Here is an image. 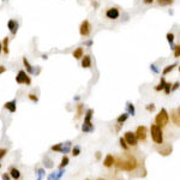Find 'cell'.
I'll return each mask as SVG.
<instances>
[{
  "instance_id": "obj_1",
  "label": "cell",
  "mask_w": 180,
  "mask_h": 180,
  "mask_svg": "<svg viewBox=\"0 0 180 180\" xmlns=\"http://www.w3.org/2000/svg\"><path fill=\"white\" fill-rule=\"evenodd\" d=\"M115 165H117L120 169H123V171H133L137 167V160L133 157V156L129 155L125 160L119 159Z\"/></svg>"
},
{
  "instance_id": "obj_2",
  "label": "cell",
  "mask_w": 180,
  "mask_h": 180,
  "mask_svg": "<svg viewBox=\"0 0 180 180\" xmlns=\"http://www.w3.org/2000/svg\"><path fill=\"white\" fill-rule=\"evenodd\" d=\"M150 135H151V139L156 144L163 143V132H162V127H160L159 125L151 124V126H150Z\"/></svg>"
},
{
  "instance_id": "obj_3",
  "label": "cell",
  "mask_w": 180,
  "mask_h": 180,
  "mask_svg": "<svg viewBox=\"0 0 180 180\" xmlns=\"http://www.w3.org/2000/svg\"><path fill=\"white\" fill-rule=\"evenodd\" d=\"M168 121H169V114H168L167 109L166 108H162L161 111L157 113L155 118V124L159 125L160 127H163L168 124Z\"/></svg>"
},
{
  "instance_id": "obj_4",
  "label": "cell",
  "mask_w": 180,
  "mask_h": 180,
  "mask_svg": "<svg viewBox=\"0 0 180 180\" xmlns=\"http://www.w3.org/2000/svg\"><path fill=\"white\" fill-rule=\"evenodd\" d=\"M104 17L109 21H117L120 17V9L117 6H112V7L106 9V11H104Z\"/></svg>"
},
{
  "instance_id": "obj_5",
  "label": "cell",
  "mask_w": 180,
  "mask_h": 180,
  "mask_svg": "<svg viewBox=\"0 0 180 180\" xmlns=\"http://www.w3.org/2000/svg\"><path fill=\"white\" fill-rule=\"evenodd\" d=\"M91 30H92V27L90 24V22L88 19H84L79 25V34L82 37H88L89 35L91 34Z\"/></svg>"
},
{
  "instance_id": "obj_6",
  "label": "cell",
  "mask_w": 180,
  "mask_h": 180,
  "mask_svg": "<svg viewBox=\"0 0 180 180\" xmlns=\"http://www.w3.org/2000/svg\"><path fill=\"white\" fill-rule=\"evenodd\" d=\"M16 82L18 84H28L29 85L31 83V79L27 74V72L24 71V70H21V71L18 72V74L16 76Z\"/></svg>"
},
{
  "instance_id": "obj_7",
  "label": "cell",
  "mask_w": 180,
  "mask_h": 180,
  "mask_svg": "<svg viewBox=\"0 0 180 180\" xmlns=\"http://www.w3.org/2000/svg\"><path fill=\"white\" fill-rule=\"evenodd\" d=\"M124 138H125V141H126V143L129 144V145H131V147H135V145H137L138 138H137V136H136V132L127 131V132L125 133Z\"/></svg>"
},
{
  "instance_id": "obj_8",
  "label": "cell",
  "mask_w": 180,
  "mask_h": 180,
  "mask_svg": "<svg viewBox=\"0 0 180 180\" xmlns=\"http://www.w3.org/2000/svg\"><path fill=\"white\" fill-rule=\"evenodd\" d=\"M136 136L139 141H145L147 139V127L145 126H138L136 130Z\"/></svg>"
},
{
  "instance_id": "obj_9",
  "label": "cell",
  "mask_w": 180,
  "mask_h": 180,
  "mask_svg": "<svg viewBox=\"0 0 180 180\" xmlns=\"http://www.w3.org/2000/svg\"><path fill=\"white\" fill-rule=\"evenodd\" d=\"M7 28L10 29L11 34L16 35L17 31H18V23H17V21H15V19H10L7 22Z\"/></svg>"
},
{
  "instance_id": "obj_10",
  "label": "cell",
  "mask_w": 180,
  "mask_h": 180,
  "mask_svg": "<svg viewBox=\"0 0 180 180\" xmlns=\"http://www.w3.org/2000/svg\"><path fill=\"white\" fill-rule=\"evenodd\" d=\"M80 66L83 68H90L91 67V58L90 55H83L82 61H80Z\"/></svg>"
},
{
  "instance_id": "obj_11",
  "label": "cell",
  "mask_w": 180,
  "mask_h": 180,
  "mask_svg": "<svg viewBox=\"0 0 180 180\" xmlns=\"http://www.w3.org/2000/svg\"><path fill=\"white\" fill-rule=\"evenodd\" d=\"M4 107L6 108V109H9L11 113H15L17 111V102H16V100L9 101V102H6V103L4 104Z\"/></svg>"
},
{
  "instance_id": "obj_12",
  "label": "cell",
  "mask_w": 180,
  "mask_h": 180,
  "mask_svg": "<svg viewBox=\"0 0 180 180\" xmlns=\"http://www.w3.org/2000/svg\"><path fill=\"white\" fill-rule=\"evenodd\" d=\"M64 173H65V171H64L62 169V168H61V169L59 171V172H54V173H52L50 174V175L48 177V180H60L61 179V177L64 175Z\"/></svg>"
},
{
  "instance_id": "obj_13",
  "label": "cell",
  "mask_w": 180,
  "mask_h": 180,
  "mask_svg": "<svg viewBox=\"0 0 180 180\" xmlns=\"http://www.w3.org/2000/svg\"><path fill=\"white\" fill-rule=\"evenodd\" d=\"M72 55H73V58H74V59H77V60L82 59V58H83V55H84V50H83V48H82V47H77L76 49L73 50Z\"/></svg>"
},
{
  "instance_id": "obj_14",
  "label": "cell",
  "mask_w": 180,
  "mask_h": 180,
  "mask_svg": "<svg viewBox=\"0 0 180 180\" xmlns=\"http://www.w3.org/2000/svg\"><path fill=\"white\" fill-rule=\"evenodd\" d=\"M177 66H178V64H177V62L171 64V65H167L163 70H162V76H163V77H165V76H167V74H168V73H171V72H172L173 70Z\"/></svg>"
},
{
  "instance_id": "obj_15",
  "label": "cell",
  "mask_w": 180,
  "mask_h": 180,
  "mask_svg": "<svg viewBox=\"0 0 180 180\" xmlns=\"http://www.w3.org/2000/svg\"><path fill=\"white\" fill-rule=\"evenodd\" d=\"M172 120H173V123L175 124L177 126H179L180 127V114H179V112H178V109L177 111H172Z\"/></svg>"
},
{
  "instance_id": "obj_16",
  "label": "cell",
  "mask_w": 180,
  "mask_h": 180,
  "mask_svg": "<svg viewBox=\"0 0 180 180\" xmlns=\"http://www.w3.org/2000/svg\"><path fill=\"white\" fill-rule=\"evenodd\" d=\"M114 162H115V160H114L113 156L112 155H107L106 159L103 160V165L106 166V167H112L114 165Z\"/></svg>"
},
{
  "instance_id": "obj_17",
  "label": "cell",
  "mask_w": 180,
  "mask_h": 180,
  "mask_svg": "<svg viewBox=\"0 0 180 180\" xmlns=\"http://www.w3.org/2000/svg\"><path fill=\"white\" fill-rule=\"evenodd\" d=\"M166 39H167L168 43H169V46H171V49H174V47H175V46H174V39H175L174 34L173 33H167Z\"/></svg>"
},
{
  "instance_id": "obj_18",
  "label": "cell",
  "mask_w": 180,
  "mask_h": 180,
  "mask_svg": "<svg viewBox=\"0 0 180 180\" xmlns=\"http://www.w3.org/2000/svg\"><path fill=\"white\" fill-rule=\"evenodd\" d=\"M10 175H11V178H13L15 180H18L19 178H21V172L17 169V168H11V171H10Z\"/></svg>"
},
{
  "instance_id": "obj_19",
  "label": "cell",
  "mask_w": 180,
  "mask_h": 180,
  "mask_svg": "<svg viewBox=\"0 0 180 180\" xmlns=\"http://www.w3.org/2000/svg\"><path fill=\"white\" fill-rule=\"evenodd\" d=\"M82 131L83 132H92L94 131V125H92V123H84L82 126Z\"/></svg>"
},
{
  "instance_id": "obj_20",
  "label": "cell",
  "mask_w": 180,
  "mask_h": 180,
  "mask_svg": "<svg viewBox=\"0 0 180 180\" xmlns=\"http://www.w3.org/2000/svg\"><path fill=\"white\" fill-rule=\"evenodd\" d=\"M166 83H167V82H166L165 77L162 76V77H161V79H160V83L155 86V90H156V91H161V90H163V89H165V85H166Z\"/></svg>"
},
{
  "instance_id": "obj_21",
  "label": "cell",
  "mask_w": 180,
  "mask_h": 180,
  "mask_svg": "<svg viewBox=\"0 0 180 180\" xmlns=\"http://www.w3.org/2000/svg\"><path fill=\"white\" fill-rule=\"evenodd\" d=\"M23 64H24V66H25V68H27V71L29 72V73H31V74H34L35 73V70L33 68V66L29 64V61L27 60V58H23Z\"/></svg>"
},
{
  "instance_id": "obj_22",
  "label": "cell",
  "mask_w": 180,
  "mask_h": 180,
  "mask_svg": "<svg viewBox=\"0 0 180 180\" xmlns=\"http://www.w3.org/2000/svg\"><path fill=\"white\" fill-rule=\"evenodd\" d=\"M129 117H130V114L129 113H123L121 115H119L118 117V119H117V123L118 124H124L125 121L129 119Z\"/></svg>"
},
{
  "instance_id": "obj_23",
  "label": "cell",
  "mask_w": 180,
  "mask_h": 180,
  "mask_svg": "<svg viewBox=\"0 0 180 180\" xmlns=\"http://www.w3.org/2000/svg\"><path fill=\"white\" fill-rule=\"evenodd\" d=\"M9 41H10V39L6 36V37H4V41H3V52L5 54H9Z\"/></svg>"
},
{
  "instance_id": "obj_24",
  "label": "cell",
  "mask_w": 180,
  "mask_h": 180,
  "mask_svg": "<svg viewBox=\"0 0 180 180\" xmlns=\"http://www.w3.org/2000/svg\"><path fill=\"white\" fill-rule=\"evenodd\" d=\"M126 107H127V113L133 117V115L136 114V109H135V106H133V103L127 102V103H126Z\"/></svg>"
},
{
  "instance_id": "obj_25",
  "label": "cell",
  "mask_w": 180,
  "mask_h": 180,
  "mask_svg": "<svg viewBox=\"0 0 180 180\" xmlns=\"http://www.w3.org/2000/svg\"><path fill=\"white\" fill-rule=\"evenodd\" d=\"M92 114H94V111H92V109H88V111H86L85 117H84V123H91Z\"/></svg>"
},
{
  "instance_id": "obj_26",
  "label": "cell",
  "mask_w": 180,
  "mask_h": 180,
  "mask_svg": "<svg viewBox=\"0 0 180 180\" xmlns=\"http://www.w3.org/2000/svg\"><path fill=\"white\" fill-rule=\"evenodd\" d=\"M174 0H157V4L160 6H167V5H172Z\"/></svg>"
},
{
  "instance_id": "obj_27",
  "label": "cell",
  "mask_w": 180,
  "mask_h": 180,
  "mask_svg": "<svg viewBox=\"0 0 180 180\" xmlns=\"http://www.w3.org/2000/svg\"><path fill=\"white\" fill-rule=\"evenodd\" d=\"M159 151H160V154H162V155H169L171 151H172V148H171L169 145H167L165 149H160Z\"/></svg>"
},
{
  "instance_id": "obj_28",
  "label": "cell",
  "mask_w": 180,
  "mask_h": 180,
  "mask_svg": "<svg viewBox=\"0 0 180 180\" xmlns=\"http://www.w3.org/2000/svg\"><path fill=\"white\" fill-rule=\"evenodd\" d=\"M173 52H174V58L175 59H178V58H180V43L179 45H177L175 47H174V49H173Z\"/></svg>"
},
{
  "instance_id": "obj_29",
  "label": "cell",
  "mask_w": 180,
  "mask_h": 180,
  "mask_svg": "<svg viewBox=\"0 0 180 180\" xmlns=\"http://www.w3.org/2000/svg\"><path fill=\"white\" fill-rule=\"evenodd\" d=\"M43 163H45L46 168H52V167H53V161H52L50 159H48V157H46L43 160Z\"/></svg>"
},
{
  "instance_id": "obj_30",
  "label": "cell",
  "mask_w": 180,
  "mask_h": 180,
  "mask_svg": "<svg viewBox=\"0 0 180 180\" xmlns=\"http://www.w3.org/2000/svg\"><path fill=\"white\" fill-rule=\"evenodd\" d=\"M172 83H166V85H165V89H163V91H165V94L166 95H168V94H171V91H172Z\"/></svg>"
},
{
  "instance_id": "obj_31",
  "label": "cell",
  "mask_w": 180,
  "mask_h": 180,
  "mask_svg": "<svg viewBox=\"0 0 180 180\" xmlns=\"http://www.w3.org/2000/svg\"><path fill=\"white\" fill-rule=\"evenodd\" d=\"M61 149H62V143L55 144V145L52 147V150H53V151H60L61 153Z\"/></svg>"
},
{
  "instance_id": "obj_32",
  "label": "cell",
  "mask_w": 180,
  "mask_h": 180,
  "mask_svg": "<svg viewBox=\"0 0 180 180\" xmlns=\"http://www.w3.org/2000/svg\"><path fill=\"white\" fill-rule=\"evenodd\" d=\"M119 142H120V145H121V148H123V149H125V150H126L127 148H129V144H127V143H126V141H125V138H123V137H121Z\"/></svg>"
},
{
  "instance_id": "obj_33",
  "label": "cell",
  "mask_w": 180,
  "mask_h": 180,
  "mask_svg": "<svg viewBox=\"0 0 180 180\" xmlns=\"http://www.w3.org/2000/svg\"><path fill=\"white\" fill-rule=\"evenodd\" d=\"M67 165H68V157H67V156H64L62 160H61V163H60V168H64Z\"/></svg>"
},
{
  "instance_id": "obj_34",
  "label": "cell",
  "mask_w": 180,
  "mask_h": 180,
  "mask_svg": "<svg viewBox=\"0 0 180 180\" xmlns=\"http://www.w3.org/2000/svg\"><path fill=\"white\" fill-rule=\"evenodd\" d=\"M82 113H83V104H78L77 106V118H80Z\"/></svg>"
},
{
  "instance_id": "obj_35",
  "label": "cell",
  "mask_w": 180,
  "mask_h": 180,
  "mask_svg": "<svg viewBox=\"0 0 180 180\" xmlns=\"http://www.w3.org/2000/svg\"><path fill=\"white\" fill-rule=\"evenodd\" d=\"M80 154V148L79 147H74L73 149H72V155L73 156H78Z\"/></svg>"
},
{
  "instance_id": "obj_36",
  "label": "cell",
  "mask_w": 180,
  "mask_h": 180,
  "mask_svg": "<svg viewBox=\"0 0 180 180\" xmlns=\"http://www.w3.org/2000/svg\"><path fill=\"white\" fill-rule=\"evenodd\" d=\"M37 175H39V179H42V177L45 175V169H42V168L37 169Z\"/></svg>"
},
{
  "instance_id": "obj_37",
  "label": "cell",
  "mask_w": 180,
  "mask_h": 180,
  "mask_svg": "<svg viewBox=\"0 0 180 180\" xmlns=\"http://www.w3.org/2000/svg\"><path fill=\"white\" fill-rule=\"evenodd\" d=\"M29 98L33 101V102H37L39 101V98H37V96L36 95H34V94H29Z\"/></svg>"
},
{
  "instance_id": "obj_38",
  "label": "cell",
  "mask_w": 180,
  "mask_h": 180,
  "mask_svg": "<svg viewBox=\"0 0 180 180\" xmlns=\"http://www.w3.org/2000/svg\"><path fill=\"white\" fill-rule=\"evenodd\" d=\"M147 111H149V112H154V111H155V106H154L153 103L148 104V106H147Z\"/></svg>"
},
{
  "instance_id": "obj_39",
  "label": "cell",
  "mask_w": 180,
  "mask_h": 180,
  "mask_svg": "<svg viewBox=\"0 0 180 180\" xmlns=\"http://www.w3.org/2000/svg\"><path fill=\"white\" fill-rule=\"evenodd\" d=\"M7 153V150L6 149H5V148H3V149H0V160H1L3 157H4V156H5V154H6Z\"/></svg>"
},
{
  "instance_id": "obj_40",
  "label": "cell",
  "mask_w": 180,
  "mask_h": 180,
  "mask_svg": "<svg viewBox=\"0 0 180 180\" xmlns=\"http://www.w3.org/2000/svg\"><path fill=\"white\" fill-rule=\"evenodd\" d=\"M150 68H151L155 73H159V72H160V70L157 68V66H156V65H154V64H151V65H150Z\"/></svg>"
},
{
  "instance_id": "obj_41",
  "label": "cell",
  "mask_w": 180,
  "mask_h": 180,
  "mask_svg": "<svg viewBox=\"0 0 180 180\" xmlns=\"http://www.w3.org/2000/svg\"><path fill=\"white\" fill-rule=\"evenodd\" d=\"M179 86H180V83H179V82H175V83L172 85V91H175V90L179 88Z\"/></svg>"
},
{
  "instance_id": "obj_42",
  "label": "cell",
  "mask_w": 180,
  "mask_h": 180,
  "mask_svg": "<svg viewBox=\"0 0 180 180\" xmlns=\"http://www.w3.org/2000/svg\"><path fill=\"white\" fill-rule=\"evenodd\" d=\"M3 180H11V175H9L7 173L3 174Z\"/></svg>"
},
{
  "instance_id": "obj_43",
  "label": "cell",
  "mask_w": 180,
  "mask_h": 180,
  "mask_svg": "<svg viewBox=\"0 0 180 180\" xmlns=\"http://www.w3.org/2000/svg\"><path fill=\"white\" fill-rule=\"evenodd\" d=\"M4 72H6V67L3 66V65H0V74L4 73Z\"/></svg>"
},
{
  "instance_id": "obj_44",
  "label": "cell",
  "mask_w": 180,
  "mask_h": 180,
  "mask_svg": "<svg viewBox=\"0 0 180 180\" xmlns=\"http://www.w3.org/2000/svg\"><path fill=\"white\" fill-rule=\"evenodd\" d=\"M155 1V0H143V3L144 4H147V5H150V4H153Z\"/></svg>"
},
{
  "instance_id": "obj_45",
  "label": "cell",
  "mask_w": 180,
  "mask_h": 180,
  "mask_svg": "<svg viewBox=\"0 0 180 180\" xmlns=\"http://www.w3.org/2000/svg\"><path fill=\"white\" fill-rule=\"evenodd\" d=\"M85 45H86V46H91V45H92V41H88Z\"/></svg>"
},
{
  "instance_id": "obj_46",
  "label": "cell",
  "mask_w": 180,
  "mask_h": 180,
  "mask_svg": "<svg viewBox=\"0 0 180 180\" xmlns=\"http://www.w3.org/2000/svg\"><path fill=\"white\" fill-rule=\"evenodd\" d=\"M1 50H3V43H0V53H1Z\"/></svg>"
},
{
  "instance_id": "obj_47",
  "label": "cell",
  "mask_w": 180,
  "mask_h": 180,
  "mask_svg": "<svg viewBox=\"0 0 180 180\" xmlns=\"http://www.w3.org/2000/svg\"><path fill=\"white\" fill-rule=\"evenodd\" d=\"M42 58H43V59H47L48 56H47V54H43V55H42Z\"/></svg>"
},
{
  "instance_id": "obj_48",
  "label": "cell",
  "mask_w": 180,
  "mask_h": 180,
  "mask_svg": "<svg viewBox=\"0 0 180 180\" xmlns=\"http://www.w3.org/2000/svg\"><path fill=\"white\" fill-rule=\"evenodd\" d=\"M178 112H179V114H180V107H179V108H178Z\"/></svg>"
},
{
  "instance_id": "obj_49",
  "label": "cell",
  "mask_w": 180,
  "mask_h": 180,
  "mask_svg": "<svg viewBox=\"0 0 180 180\" xmlns=\"http://www.w3.org/2000/svg\"><path fill=\"white\" fill-rule=\"evenodd\" d=\"M178 70H179V72H180V65H179V67H178Z\"/></svg>"
},
{
  "instance_id": "obj_50",
  "label": "cell",
  "mask_w": 180,
  "mask_h": 180,
  "mask_svg": "<svg viewBox=\"0 0 180 180\" xmlns=\"http://www.w3.org/2000/svg\"><path fill=\"white\" fill-rule=\"evenodd\" d=\"M0 168H1V165H0Z\"/></svg>"
},
{
  "instance_id": "obj_51",
  "label": "cell",
  "mask_w": 180,
  "mask_h": 180,
  "mask_svg": "<svg viewBox=\"0 0 180 180\" xmlns=\"http://www.w3.org/2000/svg\"><path fill=\"white\" fill-rule=\"evenodd\" d=\"M37 180H41V179H37Z\"/></svg>"
}]
</instances>
